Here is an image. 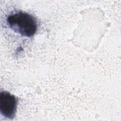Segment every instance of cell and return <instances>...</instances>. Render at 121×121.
Masks as SVG:
<instances>
[{
    "label": "cell",
    "mask_w": 121,
    "mask_h": 121,
    "mask_svg": "<svg viewBox=\"0 0 121 121\" xmlns=\"http://www.w3.org/2000/svg\"><path fill=\"white\" fill-rule=\"evenodd\" d=\"M9 27L23 36L31 37L36 32L37 23L35 18L28 13L17 12L9 15L6 20Z\"/></svg>",
    "instance_id": "obj_1"
},
{
    "label": "cell",
    "mask_w": 121,
    "mask_h": 121,
    "mask_svg": "<svg viewBox=\"0 0 121 121\" xmlns=\"http://www.w3.org/2000/svg\"><path fill=\"white\" fill-rule=\"evenodd\" d=\"M18 99L7 91L0 93V112L5 117L13 119L16 114Z\"/></svg>",
    "instance_id": "obj_2"
}]
</instances>
